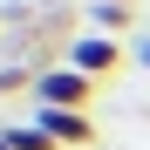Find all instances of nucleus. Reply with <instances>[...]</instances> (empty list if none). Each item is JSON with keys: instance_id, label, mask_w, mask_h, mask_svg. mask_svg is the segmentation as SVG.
<instances>
[{"instance_id": "1", "label": "nucleus", "mask_w": 150, "mask_h": 150, "mask_svg": "<svg viewBox=\"0 0 150 150\" xmlns=\"http://www.w3.org/2000/svg\"><path fill=\"white\" fill-rule=\"evenodd\" d=\"M34 96H41V109H89V96H96V75L82 68H41L34 75Z\"/></svg>"}, {"instance_id": "2", "label": "nucleus", "mask_w": 150, "mask_h": 150, "mask_svg": "<svg viewBox=\"0 0 150 150\" xmlns=\"http://www.w3.org/2000/svg\"><path fill=\"white\" fill-rule=\"evenodd\" d=\"M116 62H123L116 34H75L68 41V68H82V75H109Z\"/></svg>"}, {"instance_id": "3", "label": "nucleus", "mask_w": 150, "mask_h": 150, "mask_svg": "<svg viewBox=\"0 0 150 150\" xmlns=\"http://www.w3.org/2000/svg\"><path fill=\"white\" fill-rule=\"evenodd\" d=\"M55 143H96V123H89V109H41L34 116Z\"/></svg>"}, {"instance_id": "4", "label": "nucleus", "mask_w": 150, "mask_h": 150, "mask_svg": "<svg viewBox=\"0 0 150 150\" xmlns=\"http://www.w3.org/2000/svg\"><path fill=\"white\" fill-rule=\"evenodd\" d=\"M0 137H7L14 150H62L55 137H48V130H41V123H7V130H0Z\"/></svg>"}, {"instance_id": "5", "label": "nucleus", "mask_w": 150, "mask_h": 150, "mask_svg": "<svg viewBox=\"0 0 150 150\" xmlns=\"http://www.w3.org/2000/svg\"><path fill=\"white\" fill-rule=\"evenodd\" d=\"M123 21H130V7H123V0H96V34H116Z\"/></svg>"}, {"instance_id": "6", "label": "nucleus", "mask_w": 150, "mask_h": 150, "mask_svg": "<svg viewBox=\"0 0 150 150\" xmlns=\"http://www.w3.org/2000/svg\"><path fill=\"white\" fill-rule=\"evenodd\" d=\"M137 62H143V68H150V41H143V48H137Z\"/></svg>"}, {"instance_id": "7", "label": "nucleus", "mask_w": 150, "mask_h": 150, "mask_svg": "<svg viewBox=\"0 0 150 150\" xmlns=\"http://www.w3.org/2000/svg\"><path fill=\"white\" fill-rule=\"evenodd\" d=\"M0 150H14V143H7V137H0Z\"/></svg>"}]
</instances>
